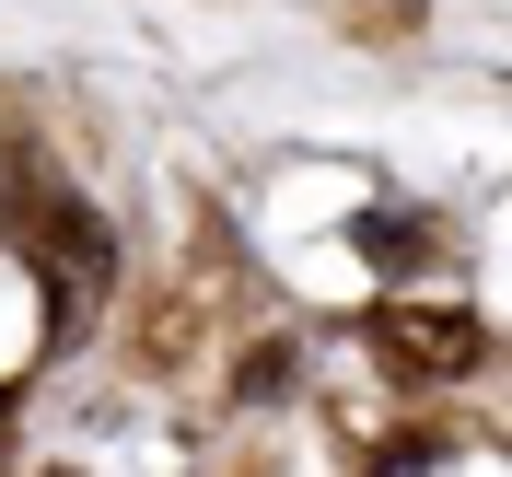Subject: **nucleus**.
Instances as JSON below:
<instances>
[{
    "instance_id": "7ed1b4c3",
    "label": "nucleus",
    "mask_w": 512,
    "mask_h": 477,
    "mask_svg": "<svg viewBox=\"0 0 512 477\" xmlns=\"http://www.w3.org/2000/svg\"><path fill=\"white\" fill-rule=\"evenodd\" d=\"M350 245L373 256L384 280H419V268H431V222H419V210H361V222H350Z\"/></svg>"
},
{
    "instance_id": "f03ea898",
    "label": "nucleus",
    "mask_w": 512,
    "mask_h": 477,
    "mask_svg": "<svg viewBox=\"0 0 512 477\" xmlns=\"http://www.w3.org/2000/svg\"><path fill=\"white\" fill-rule=\"evenodd\" d=\"M373 338H384L396 373H478V361H489V326L478 315H384Z\"/></svg>"
},
{
    "instance_id": "f257e3e1",
    "label": "nucleus",
    "mask_w": 512,
    "mask_h": 477,
    "mask_svg": "<svg viewBox=\"0 0 512 477\" xmlns=\"http://www.w3.org/2000/svg\"><path fill=\"white\" fill-rule=\"evenodd\" d=\"M24 256H35V303H47V350H82L117 291V233L82 198H47V210H24Z\"/></svg>"
}]
</instances>
